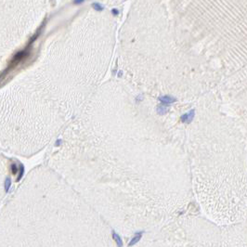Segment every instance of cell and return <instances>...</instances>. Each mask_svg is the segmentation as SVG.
Here are the masks:
<instances>
[{
	"mask_svg": "<svg viewBox=\"0 0 247 247\" xmlns=\"http://www.w3.org/2000/svg\"><path fill=\"white\" fill-rule=\"evenodd\" d=\"M192 117H193V111H191L190 113H188V114H186L185 116H184V117H183V118H184L183 120H184V121H189V122H190V121L192 119Z\"/></svg>",
	"mask_w": 247,
	"mask_h": 247,
	"instance_id": "3957f363",
	"label": "cell"
},
{
	"mask_svg": "<svg viewBox=\"0 0 247 247\" xmlns=\"http://www.w3.org/2000/svg\"><path fill=\"white\" fill-rule=\"evenodd\" d=\"M113 240L115 241V242L117 243V245L119 247H123V241H122V239H121V237L116 232H113Z\"/></svg>",
	"mask_w": 247,
	"mask_h": 247,
	"instance_id": "7a4b0ae2",
	"label": "cell"
},
{
	"mask_svg": "<svg viewBox=\"0 0 247 247\" xmlns=\"http://www.w3.org/2000/svg\"><path fill=\"white\" fill-rule=\"evenodd\" d=\"M142 234H143V231L136 233L135 237H133V239L130 241V242L128 243V246H133V245H135L136 243H138V242L140 241V239H141V237H142Z\"/></svg>",
	"mask_w": 247,
	"mask_h": 247,
	"instance_id": "6da1fadb",
	"label": "cell"
}]
</instances>
